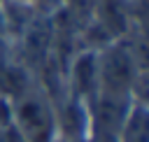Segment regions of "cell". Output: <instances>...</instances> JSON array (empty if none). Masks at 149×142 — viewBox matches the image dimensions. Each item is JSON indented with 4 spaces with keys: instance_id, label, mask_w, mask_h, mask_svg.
Here are the masks:
<instances>
[{
    "instance_id": "obj_4",
    "label": "cell",
    "mask_w": 149,
    "mask_h": 142,
    "mask_svg": "<svg viewBox=\"0 0 149 142\" xmlns=\"http://www.w3.org/2000/svg\"><path fill=\"white\" fill-rule=\"evenodd\" d=\"M19 2H30V0H19Z\"/></svg>"
},
{
    "instance_id": "obj_1",
    "label": "cell",
    "mask_w": 149,
    "mask_h": 142,
    "mask_svg": "<svg viewBox=\"0 0 149 142\" xmlns=\"http://www.w3.org/2000/svg\"><path fill=\"white\" fill-rule=\"evenodd\" d=\"M14 126L28 142H51L56 137V107L37 86H21L12 100Z\"/></svg>"
},
{
    "instance_id": "obj_3",
    "label": "cell",
    "mask_w": 149,
    "mask_h": 142,
    "mask_svg": "<svg viewBox=\"0 0 149 142\" xmlns=\"http://www.w3.org/2000/svg\"><path fill=\"white\" fill-rule=\"evenodd\" d=\"M0 142H28V140L14 123H9V126H0Z\"/></svg>"
},
{
    "instance_id": "obj_2",
    "label": "cell",
    "mask_w": 149,
    "mask_h": 142,
    "mask_svg": "<svg viewBox=\"0 0 149 142\" xmlns=\"http://www.w3.org/2000/svg\"><path fill=\"white\" fill-rule=\"evenodd\" d=\"M114 142H149V116L144 100H133L123 114Z\"/></svg>"
}]
</instances>
